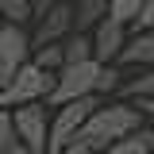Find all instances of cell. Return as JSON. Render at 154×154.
Here are the masks:
<instances>
[{
    "label": "cell",
    "instance_id": "1",
    "mask_svg": "<svg viewBox=\"0 0 154 154\" xmlns=\"http://www.w3.org/2000/svg\"><path fill=\"white\" fill-rule=\"evenodd\" d=\"M143 123H150V119L139 112L135 104H127V100H100L93 112H89V119L81 123L77 143H81V146H89L93 154H100L108 143L135 135Z\"/></svg>",
    "mask_w": 154,
    "mask_h": 154
},
{
    "label": "cell",
    "instance_id": "2",
    "mask_svg": "<svg viewBox=\"0 0 154 154\" xmlns=\"http://www.w3.org/2000/svg\"><path fill=\"white\" fill-rule=\"evenodd\" d=\"M96 104H100V96H81V100H69V104H58L50 112V127H46V154H58L62 146L77 143L81 123L89 119V112Z\"/></svg>",
    "mask_w": 154,
    "mask_h": 154
},
{
    "label": "cell",
    "instance_id": "3",
    "mask_svg": "<svg viewBox=\"0 0 154 154\" xmlns=\"http://www.w3.org/2000/svg\"><path fill=\"white\" fill-rule=\"evenodd\" d=\"M50 85H54V73L38 69L35 62L27 58L16 73L0 85V108H19V104H31V100H46Z\"/></svg>",
    "mask_w": 154,
    "mask_h": 154
},
{
    "label": "cell",
    "instance_id": "4",
    "mask_svg": "<svg viewBox=\"0 0 154 154\" xmlns=\"http://www.w3.org/2000/svg\"><path fill=\"white\" fill-rule=\"evenodd\" d=\"M96 73L100 66L96 62H73V66H62L54 73V85L46 93V108H58V104H69V100H81V96H96Z\"/></svg>",
    "mask_w": 154,
    "mask_h": 154
},
{
    "label": "cell",
    "instance_id": "5",
    "mask_svg": "<svg viewBox=\"0 0 154 154\" xmlns=\"http://www.w3.org/2000/svg\"><path fill=\"white\" fill-rule=\"evenodd\" d=\"M12 112V135L27 154H46V127H50V108L42 100L8 108Z\"/></svg>",
    "mask_w": 154,
    "mask_h": 154
},
{
    "label": "cell",
    "instance_id": "6",
    "mask_svg": "<svg viewBox=\"0 0 154 154\" xmlns=\"http://www.w3.org/2000/svg\"><path fill=\"white\" fill-rule=\"evenodd\" d=\"M31 58V35L19 23H0V85Z\"/></svg>",
    "mask_w": 154,
    "mask_h": 154
},
{
    "label": "cell",
    "instance_id": "7",
    "mask_svg": "<svg viewBox=\"0 0 154 154\" xmlns=\"http://www.w3.org/2000/svg\"><path fill=\"white\" fill-rule=\"evenodd\" d=\"M69 31H73V23H69V0H62L54 8H46L42 16H35V31H27V35H31V46H46V42H62Z\"/></svg>",
    "mask_w": 154,
    "mask_h": 154
},
{
    "label": "cell",
    "instance_id": "8",
    "mask_svg": "<svg viewBox=\"0 0 154 154\" xmlns=\"http://www.w3.org/2000/svg\"><path fill=\"white\" fill-rule=\"evenodd\" d=\"M89 42H93V62L96 66H112V58L119 54V46L127 42V27H119V23H112V19L104 16L89 31Z\"/></svg>",
    "mask_w": 154,
    "mask_h": 154
},
{
    "label": "cell",
    "instance_id": "9",
    "mask_svg": "<svg viewBox=\"0 0 154 154\" xmlns=\"http://www.w3.org/2000/svg\"><path fill=\"white\" fill-rule=\"evenodd\" d=\"M150 62H154V31L127 35V42L119 46V54L112 58L116 69H150Z\"/></svg>",
    "mask_w": 154,
    "mask_h": 154
},
{
    "label": "cell",
    "instance_id": "10",
    "mask_svg": "<svg viewBox=\"0 0 154 154\" xmlns=\"http://www.w3.org/2000/svg\"><path fill=\"white\" fill-rule=\"evenodd\" d=\"M154 150V127L150 123H143L135 135H127V139H116V143H108L100 154H150Z\"/></svg>",
    "mask_w": 154,
    "mask_h": 154
},
{
    "label": "cell",
    "instance_id": "11",
    "mask_svg": "<svg viewBox=\"0 0 154 154\" xmlns=\"http://www.w3.org/2000/svg\"><path fill=\"white\" fill-rule=\"evenodd\" d=\"M104 19V0H69V23L73 31H93Z\"/></svg>",
    "mask_w": 154,
    "mask_h": 154
},
{
    "label": "cell",
    "instance_id": "12",
    "mask_svg": "<svg viewBox=\"0 0 154 154\" xmlns=\"http://www.w3.org/2000/svg\"><path fill=\"white\" fill-rule=\"evenodd\" d=\"M58 46H62V66H73V62H93V42H89V31H69Z\"/></svg>",
    "mask_w": 154,
    "mask_h": 154
},
{
    "label": "cell",
    "instance_id": "13",
    "mask_svg": "<svg viewBox=\"0 0 154 154\" xmlns=\"http://www.w3.org/2000/svg\"><path fill=\"white\" fill-rule=\"evenodd\" d=\"M150 93H154V73H150V69H139L135 77L119 81V89H116V96L127 100V104H135V100H150Z\"/></svg>",
    "mask_w": 154,
    "mask_h": 154
},
{
    "label": "cell",
    "instance_id": "14",
    "mask_svg": "<svg viewBox=\"0 0 154 154\" xmlns=\"http://www.w3.org/2000/svg\"><path fill=\"white\" fill-rule=\"evenodd\" d=\"M143 4H146V0H108V4H104V16L112 19V23H119V27H127V23L139 16Z\"/></svg>",
    "mask_w": 154,
    "mask_h": 154
},
{
    "label": "cell",
    "instance_id": "15",
    "mask_svg": "<svg viewBox=\"0 0 154 154\" xmlns=\"http://www.w3.org/2000/svg\"><path fill=\"white\" fill-rule=\"evenodd\" d=\"M31 62L46 73H58L62 69V46L58 42H46V46H31Z\"/></svg>",
    "mask_w": 154,
    "mask_h": 154
},
{
    "label": "cell",
    "instance_id": "16",
    "mask_svg": "<svg viewBox=\"0 0 154 154\" xmlns=\"http://www.w3.org/2000/svg\"><path fill=\"white\" fill-rule=\"evenodd\" d=\"M119 81H123V69H116V66H100V73H96V89L93 93L100 100H112L116 89H119Z\"/></svg>",
    "mask_w": 154,
    "mask_h": 154
},
{
    "label": "cell",
    "instance_id": "17",
    "mask_svg": "<svg viewBox=\"0 0 154 154\" xmlns=\"http://www.w3.org/2000/svg\"><path fill=\"white\" fill-rule=\"evenodd\" d=\"M0 23H19V27H27V23H31V4H27V0H0Z\"/></svg>",
    "mask_w": 154,
    "mask_h": 154
},
{
    "label": "cell",
    "instance_id": "18",
    "mask_svg": "<svg viewBox=\"0 0 154 154\" xmlns=\"http://www.w3.org/2000/svg\"><path fill=\"white\" fill-rule=\"evenodd\" d=\"M154 27V0H146L143 8H139V16L127 23V35H139V31H150Z\"/></svg>",
    "mask_w": 154,
    "mask_h": 154
},
{
    "label": "cell",
    "instance_id": "19",
    "mask_svg": "<svg viewBox=\"0 0 154 154\" xmlns=\"http://www.w3.org/2000/svg\"><path fill=\"white\" fill-rule=\"evenodd\" d=\"M12 143H16V135H12V112H8V108H0V154L8 150Z\"/></svg>",
    "mask_w": 154,
    "mask_h": 154
},
{
    "label": "cell",
    "instance_id": "20",
    "mask_svg": "<svg viewBox=\"0 0 154 154\" xmlns=\"http://www.w3.org/2000/svg\"><path fill=\"white\" fill-rule=\"evenodd\" d=\"M27 4H31V19H35V16H42L46 8H54V4H62V0H27Z\"/></svg>",
    "mask_w": 154,
    "mask_h": 154
},
{
    "label": "cell",
    "instance_id": "21",
    "mask_svg": "<svg viewBox=\"0 0 154 154\" xmlns=\"http://www.w3.org/2000/svg\"><path fill=\"white\" fill-rule=\"evenodd\" d=\"M58 154H93L89 146H81V143H69V146H62Z\"/></svg>",
    "mask_w": 154,
    "mask_h": 154
},
{
    "label": "cell",
    "instance_id": "22",
    "mask_svg": "<svg viewBox=\"0 0 154 154\" xmlns=\"http://www.w3.org/2000/svg\"><path fill=\"white\" fill-rule=\"evenodd\" d=\"M4 154H27V150H23L19 143H12V146H8V150H4Z\"/></svg>",
    "mask_w": 154,
    "mask_h": 154
}]
</instances>
